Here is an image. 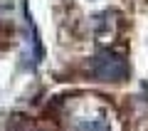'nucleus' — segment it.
Returning a JSON list of instances; mask_svg holds the SVG:
<instances>
[{"instance_id":"obj_1","label":"nucleus","mask_w":148,"mask_h":131,"mask_svg":"<svg viewBox=\"0 0 148 131\" xmlns=\"http://www.w3.org/2000/svg\"><path fill=\"white\" fill-rule=\"evenodd\" d=\"M89 74L96 82H123L128 79V62L116 52H99L89 64Z\"/></svg>"},{"instance_id":"obj_2","label":"nucleus","mask_w":148,"mask_h":131,"mask_svg":"<svg viewBox=\"0 0 148 131\" xmlns=\"http://www.w3.org/2000/svg\"><path fill=\"white\" fill-rule=\"evenodd\" d=\"M74 131H111V119L109 109L99 101H89V106L82 111H74L72 119Z\"/></svg>"}]
</instances>
